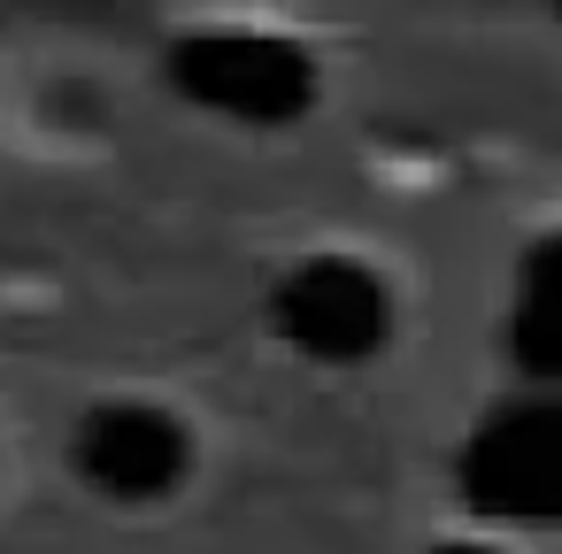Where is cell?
I'll return each mask as SVG.
<instances>
[{
    "label": "cell",
    "mask_w": 562,
    "mask_h": 554,
    "mask_svg": "<svg viewBox=\"0 0 562 554\" xmlns=\"http://www.w3.org/2000/svg\"><path fill=\"white\" fill-rule=\"evenodd\" d=\"M162 70H170L178 101L255 124V132L301 124L316 109V63H308V47H293L278 32H186Z\"/></svg>",
    "instance_id": "obj_1"
},
{
    "label": "cell",
    "mask_w": 562,
    "mask_h": 554,
    "mask_svg": "<svg viewBox=\"0 0 562 554\" xmlns=\"http://www.w3.org/2000/svg\"><path fill=\"white\" fill-rule=\"evenodd\" d=\"M454 493L485 523H547L562 500V416L539 393L485 408L454 454Z\"/></svg>",
    "instance_id": "obj_2"
},
{
    "label": "cell",
    "mask_w": 562,
    "mask_h": 554,
    "mask_svg": "<svg viewBox=\"0 0 562 554\" xmlns=\"http://www.w3.org/2000/svg\"><path fill=\"white\" fill-rule=\"evenodd\" d=\"M270 324L293 354L347 370V362H370L393 339V293L355 255H301L270 285Z\"/></svg>",
    "instance_id": "obj_3"
},
{
    "label": "cell",
    "mask_w": 562,
    "mask_h": 554,
    "mask_svg": "<svg viewBox=\"0 0 562 554\" xmlns=\"http://www.w3.org/2000/svg\"><path fill=\"white\" fill-rule=\"evenodd\" d=\"M193 470V439L170 408L155 400H101L78 423V477L109 500H162Z\"/></svg>",
    "instance_id": "obj_4"
},
{
    "label": "cell",
    "mask_w": 562,
    "mask_h": 554,
    "mask_svg": "<svg viewBox=\"0 0 562 554\" xmlns=\"http://www.w3.org/2000/svg\"><path fill=\"white\" fill-rule=\"evenodd\" d=\"M508 354L531 385L554 377V239H539L524 255V278H516V308H508Z\"/></svg>",
    "instance_id": "obj_5"
},
{
    "label": "cell",
    "mask_w": 562,
    "mask_h": 554,
    "mask_svg": "<svg viewBox=\"0 0 562 554\" xmlns=\"http://www.w3.org/2000/svg\"><path fill=\"white\" fill-rule=\"evenodd\" d=\"M431 554H493V546H477V539H454V546H431Z\"/></svg>",
    "instance_id": "obj_6"
}]
</instances>
